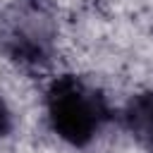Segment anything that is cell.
Instances as JSON below:
<instances>
[{"instance_id": "6da1fadb", "label": "cell", "mask_w": 153, "mask_h": 153, "mask_svg": "<svg viewBox=\"0 0 153 153\" xmlns=\"http://www.w3.org/2000/svg\"><path fill=\"white\" fill-rule=\"evenodd\" d=\"M45 110L53 131L76 148L88 146L110 117L105 98L74 74H62L50 81Z\"/></svg>"}, {"instance_id": "7a4b0ae2", "label": "cell", "mask_w": 153, "mask_h": 153, "mask_svg": "<svg viewBox=\"0 0 153 153\" xmlns=\"http://www.w3.org/2000/svg\"><path fill=\"white\" fill-rule=\"evenodd\" d=\"M124 122L131 136L148 153H153V91L136 93L129 98L124 108Z\"/></svg>"}, {"instance_id": "3957f363", "label": "cell", "mask_w": 153, "mask_h": 153, "mask_svg": "<svg viewBox=\"0 0 153 153\" xmlns=\"http://www.w3.org/2000/svg\"><path fill=\"white\" fill-rule=\"evenodd\" d=\"M10 131H12V112H10L7 103L0 96V139H5Z\"/></svg>"}]
</instances>
